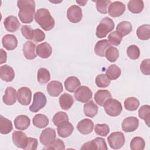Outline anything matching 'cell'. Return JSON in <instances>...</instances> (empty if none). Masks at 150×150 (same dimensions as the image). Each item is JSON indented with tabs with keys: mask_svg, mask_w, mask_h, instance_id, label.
Instances as JSON below:
<instances>
[{
	"mask_svg": "<svg viewBox=\"0 0 150 150\" xmlns=\"http://www.w3.org/2000/svg\"><path fill=\"white\" fill-rule=\"evenodd\" d=\"M145 146V140L140 137H134L130 142V148L132 150H143Z\"/></svg>",
	"mask_w": 150,
	"mask_h": 150,
	"instance_id": "40",
	"label": "cell"
},
{
	"mask_svg": "<svg viewBox=\"0 0 150 150\" xmlns=\"http://www.w3.org/2000/svg\"><path fill=\"white\" fill-rule=\"evenodd\" d=\"M32 91L27 87H22L17 91V100L23 105H28L31 102Z\"/></svg>",
	"mask_w": 150,
	"mask_h": 150,
	"instance_id": "11",
	"label": "cell"
},
{
	"mask_svg": "<svg viewBox=\"0 0 150 150\" xmlns=\"http://www.w3.org/2000/svg\"><path fill=\"white\" fill-rule=\"evenodd\" d=\"M97 11L103 14H106L108 12V6L111 3V1L108 0H98L94 1Z\"/></svg>",
	"mask_w": 150,
	"mask_h": 150,
	"instance_id": "43",
	"label": "cell"
},
{
	"mask_svg": "<svg viewBox=\"0 0 150 150\" xmlns=\"http://www.w3.org/2000/svg\"><path fill=\"white\" fill-rule=\"evenodd\" d=\"M1 62L0 63L2 64L6 62V59H7V54L5 51L3 49H1Z\"/></svg>",
	"mask_w": 150,
	"mask_h": 150,
	"instance_id": "52",
	"label": "cell"
},
{
	"mask_svg": "<svg viewBox=\"0 0 150 150\" xmlns=\"http://www.w3.org/2000/svg\"><path fill=\"white\" fill-rule=\"evenodd\" d=\"M139 101L134 97L127 98L124 103L125 108L128 111H135L139 106Z\"/></svg>",
	"mask_w": 150,
	"mask_h": 150,
	"instance_id": "37",
	"label": "cell"
},
{
	"mask_svg": "<svg viewBox=\"0 0 150 150\" xmlns=\"http://www.w3.org/2000/svg\"><path fill=\"white\" fill-rule=\"evenodd\" d=\"M23 36L28 40H32L33 38L34 32L32 28L29 25H23L21 29Z\"/></svg>",
	"mask_w": 150,
	"mask_h": 150,
	"instance_id": "48",
	"label": "cell"
},
{
	"mask_svg": "<svg viewBox=\"0 0 150 150\" xmlns=\"http://www.w3.org/2000/svg\"><path fill=\"white\" fill-rule=\"evenodd\" d=\"M116 30L122 36L129 34L132 30V24L126 21L120 22L116 27Z\"/></svg>",
	"mask_w": 150,
	"mask_h": 150,
	"instance_id": "34",
	"label": "cell"
},
{
	"mask_svg": "<svg viewBox=\"0 0 150 150\" xmlns=\"http://www.w3.org/2000/svg\"><path fill=\"white\" fill-rule=\"evenodd\" d=\"M37 79L40 84H46L50 80V74L49 71L44 67L40 68L38 71Z\"/></svg>",
	"mask_w": 150,
	"mask_h": 150,
	"instance_id": "36",
	"label": "cell"
},
{
	"mask_svg": "<svg viewBox=\"0 0 150 150\" xmlns=\"http://www.w3.org/2000/svg\"><path fill=\"white\" fill-rule=\"evenodd\" d=\"M83 17L82 9L76 5L70 6L67 11V18L72 23H79L81 21Z\"/></svg>",
	"mask_w": 150,
	"mask_h": 150,
	"instance_id": "9",
	"label": "cell"
},
{
	"mask_svg": "<svg viewBox=\"0 0 150 150\" xmlns=\"http://www.w3.org/2000/svg\"><path fill=\"white\" fill-rule=\"evenodd\" d=\"M96 84L99 88H105L111 83V80L107 77L105 74H100L96 77Z\"/></svg>",
	"mask_w": 150,
	"mask_h": 150,
	"instance_id": "42",
	"label": "cell"
},
{
	"mask_svg": "<svg viewBox=\"0 0 150 150\" xmlns=\"http://www.w3.org/2000/svg\"><path fill=\"white\" fill-rule=\"evenodd\" d=\"M140 70L146 76L150 75V59H146L142 61L140 64Z\"/></svg>",
	"mask_w": 150,
	"mask_h": 150,
	"instance_id": "49",
	"label": "cell"
},
{
	"mask_svg": "<svg viewBox=\"0 0 150 150\" xmlns=\"http://www.w3.org/2000/svg\"><path fill=\"white\" fill-rule=\"evenodd\" d=\"M93 96V92L87 86H80L74 91L75 99L81 103H86L90 100Z\"/></svg>",
	"mask_w": 150,
	"mask_h": 150,
	"instance_id": "7",
	"label": "cell"
},
{
	"mask_svg": "<svg viewBox=\"0 0 150 150\" xmlns=\"http://www.w3.org/2000/svg\"><path fill=\"white\" fill-rule=\"evenodd\" d=\"M59 102L62 109L63 110H68L73 105L74 99L71 95L67 93H64L59 97Z\"/></svg>",
	"mask_w": 150,
	"mask_h": 150,
	"instance_id": "28",
	"label": "cell"
},
{
	"mask_svg": "<svg viewBox=\"0 0 150 150\" xmlns=\"http://www.w3.org/2000/svg\"><path fill=\"white\" fill-rule=\"evenodd\" d=\"M56 139V131L51 128H47L42 131L39 139L45 146H48Z\"/></svg>",
	"mask_w": 150,
	"mask_h": 150,
	"instance_id": "13",
	"label": "cell"
},
{
	"mask_svg": "<svg viewBox=\"0 0 150 150\" xmlns=\"http://www.w3.org/2000/svg\"><path fill=\"white\" fill-rule=\"evenodd\" d=\"M98 106L93 100L88 101L83 106V111L86 116L93 118L98 113Z\"/></svg>",
	"mask_w": 150,
	"mask_h": 150,
	"instance_id": "29",
	"label": "cell"
},
{
	"mask_svg": "<svg viewBox=\"0 0 150 150\" xmlns=\"http://www.w3.org/2000/svg\"><path fill=\"white\" fill-rule=\"evenodd\" d=\"M114 23L112 19L108 17L103 18L97 26L96 35L98 38H105L107 34L114 29Z\"/></svg>",
	"mask_w": 150,
	"mask_h": 150,
	"instance_id": "3",
	"label": "cell"
},
{
	"mask_svg": "<svg viewBox=\"0 0 150 150\" xmlns=\"http://www.w3.org/2000/svg\"><path fill=\"white\" fill-rule=\"evenodd\" d=\"M122 38L123 36L117 30L112 32L108 36L109 43L114 46L119 45L122 40Z\"/></svg>",
	"mask_w": 150,
	"mask_h": 150,
	"instance_id": "44",
	"label": "cell"
},
{
	"mask_svg": "<svg viewBox=\"0 0 150 150\" xmlns=\"http://www.w3.org/2000/svg\"><path fill=\"white\" fill-rule=\"evenodd\" d=\"M110 43L107 39L98 41L94 46L95 53L100 57H104L107 49L110 47Z\"/></svg>",
	"mask_w": 150,
	"mask_h": 150,
	"instance_id": "27",
	"label": "cell"
},
{
	"mask_svg": "<svg viewBox=\"0 0 150 150\" xmlns=\"http://www.w3.org/2000/svg\"><path fill=\"white\" fill-rule=\"evenodd\" d=\"M64 84L67 91L70 93H73L80 86L81 82L77 77L75 76H70L65 80Z\"/></svg>",
	"mask_w": 150,
	"mask_h": 150,
	"instance_id": "25",
	"label": "cell"
},
{
	"mask_svg": "<svg viewBox=\"0 0 150 150\" xmlns=\"http://www.w3.org/2000/svg\"><path fill=\"white\" fill-rule=\"evenodd\" d=\"M17 98V92L12 87H8L3 96L2 101L7 105H12L16 103Z\"/></svg>",
	"mask_w": 150,
	"mask_h": 150,
	"instance_id": "17",
	"label": "cell"
},
{
	"mask_svg": "<svg viewBox=\"0 0 150 150\" xmlns=\"http://www.w3.org/2000/svg\"><path fill=\"white\" fill-rule=\"evenodd\" d=\"M19 9L18 16L23 23H30L34 19L35 15V2L33 0H22L17 1Z\"/></svg>",
	"mask_w": 150,
	"mask_h": 150,
	"instance_id": "1",
	"label": "cell"
},
{
	"mask_svg": "<svg viewBox=\"0 0 150 150\" xmlns=\"http://www.w3.org/2000/svg\"><path fill=\"white\" fill-rule=\"evenodd\" d=\"M81 149L107 150V146L105 139L101 137H97L95 139L84 144L81 147Z\"/></svg>",
	"mask_w": 150,
	"mask_h": 150,
	"instance_id": "8",
	"label": "cell"
},
{
	"mask_svg": "<svg viewBox=\"0 0 150 150\" xmlns=\"http://www.w3.org/2000/svg\"><path fill=\"white\" fill-rule=\"evenodd\" d=\"M45 149H65V145L64 144V142L59 139L56 138L50 144H49L48 146H46L44 148Z\"/></svg>",
	"mask_w": 150,
	"mask_h": 150,
	"instance_id": "47",
	"label": "cell"
},
{
	"mask_svg": "<svg viewBox=\"0 0 150 150\" xmlns=\"http://www.w3.org/2000/svg\"><path fill=\"white\" fill-rule=\"evenodd\" d=\"M36 46L32 41L26 42L22 48V51L25 58L28 60H33L37 56L35 49Z\"/></svg>",
	"mask_w": 150,
	"mask_h": 150,
	"instance_id": "18",
	"label": "cell"
},
{
	"mask_svg": "<svg viewBox=\"0 0 150 150\" xmlns=\"http://www.w3.org/2000/svg\"><path fill=\"white\" fill-rule=\"evenodd\" d=\"M36 54L41 58L47 59L50 56L52 53V47L47 42L39 44L36 48Z\"/></svg>",
	"mask_w": 150,
	"mask_h": 150,
	"instance_id": "19",
	"label": "cell"
},
{
	"mask_svg": "<svg viewBox=\"0 0 150 150\" xmlns=\"http://www.w3.org/2000/svg\"><path fill=\"white\" fill-rule=\"evenodd\" d=\"M139 117L144 120L148 127H149L150 121V106L149 105H142L138 110Z\"/></svg>",
	"mask_w": 150,
	"mask_h": 150,
	"instance_id": "38",
	"label": "cell"
},
{
	"mask_svg": "<svg viewBox=\"0 0 150 150\" xmlns=\"http://www.w3.org/2000/svg\"><path fill=\"white\" fill-rule=\"evenodd\" d=\"M52 121L54 125L58 127L65 122H68L69 117L66 112L63 111H58L54 115Z\"/></svg>",
	"mask_w": 150,
	"mask_h": 150,
	"instance_id": "39",
	"label": "cell"
},
{
	"mask_svg": "<svg viewBox=\"0 0 150 150\" xmlns=\"http://www.w3.org/2000/svg\"><path fill=\"white\" fill-rule=\"evenodd\" d=\"M35 20L45 30H52L55 25V21L49 11L46 8H39L35 15Z\"/></svg>",
	"mask_w": 150,
	"mask_h": 150,
	"instance_id": "2",
	"label": "cell"
},
{
	"mask_svg": "<svg viewBox=\"0 0 150 150\" xmlns=\"http://www.w3.org/2000/svg\"><path fill=\"white\" fill-rule=\"evenodd\" d=\"M139 126V120L135 117H128L124 119L122 122V129L125 132L135 131Z\"/></svg>",
	"mask_w": 150,
	"mask_h": 150,
	"instance_id": "14",
	"label": "cell"
},
{
	"mask_svg": "<svg viewBox=\"0 0 150 150\" xmlns=\"http://www.w3.org/2000/svg\"><path fill=\"white\" fill-rule=\"evenodd\" d=\"M121 70L116 64L110 65L106 70L105 75L110 80H115L121 76Z\"/></svg>",
	"mask_w": 150,
	"mask_h": 150,
	"instance_id": "35",
	"label": "cell"
},
{
	"mask_svg": "<svg viewBox=\"0 0 150 150\" xmlns=\"http://www.w3.org/2000/svg\"><path fill=\"white\" fill-rule=\"evenodd\" d=\"M137 35L138 39L141 40H148L150 38V25L144 24L139 26L137 30Z\"/></svg>",
	"mask_w": 150,
	"mask_h": 150,
	"instance_id": "32",
	"label": "cell"
},
{
	"mask_svg": "<svg viewBox=\"0 0 150 150\" xmlns=\"http://www.w3.org/2000/svg\"><path fill=\"white\" fill-rule=\"evenodd\" d=\"M48 94L52 97H57L63 91V87L61 82L56 80L50 81L47 86Z\"/></svg>",
	"mask_w": 150,
	"mask_h": 150,
	"instance_id": "21",
	"label": "cell"
},
{
	"mask_svg": "<svg viewBox=\"0 0 150 150\" xmlns=\"http://www.w3.org/2000/svg\"><path fill=\"white\" fill-rule=\"evenodd\" d=\"M33 40L36 42H42L45 39V33L40 29H35L33 30Z\"/></svg>",
	"mask_w": 150,
	"mask_h": 150,
	"instance_id": "50",
	"label": "cell"
},
{
	"mask_svg": "<svg viewBox=\"0 0 150 150\" xmlns=\"http://www.w3.org/2000/svg\"><path fill=\"white\" fill-rule=\"evenodd\" d=\"M30 124V118L26 115H19L14 120V125L16 129L25 130L29 127Z\"/></svg>",
	"mask_w": 150,
	"mask_h": 150,
	"instance_id": "24",
	"label": "cell"
},
{
	"mask_svg": "<svg viewBox=\"0 0 150 150\" xmlns=\"http://www.w3.org/2000/svg\"><path fill=\"white\" fill-rule=\"evenodd\" d=\"M73 125L69 121L58 126L57 128L59 136L62 138H67L69 137L73 133Z\"/></svg>",
	"mask_w": 150,
	"mask_h": 150,
	"instance_id": "26",
	"label": "cell"
},
{
	"mask_svg": "<svg viewBox=\"0 0 150 150\" xmlns=\"http://www.w3.org/2000/svg\"><path fill=\"white\" fill-rule=\"evenodd\" d=\"M46 103L47 99L44 93L40 91L36 92L33 95V103L29 109L32 112H37L46 105Z\"/></svg>",
	"mask_w": 150,
	"mask_h": 150,
	"instance_id": "5",
	"label": "cell"
},
{
	"mask_svg": "<svg viewBox=\"0 0 150 150\" xmlns=\"http://www.w3.org/2000/svg\"><path fill=\"white\" fill-rule=\"evenodd\" d=\"M76 2L77 3V4H79L80 5H81V6H84L85 5H86V4L87 2V1H76Z\"/></svg>",
	"mask_w": 150,
	"mask_h": 150,
	"instance_id": "53",
	"label": "cell"
},
{
	"mask_svg": "<svg viewBox=\"0 0 150 150\" xmlns=\"http://www.w3.org/2000/svg\"><path fill=\"white\" fill-rule=\"evenodd\" d=\"M107 141L112 149H119L125 144V137L121 132H114L108 137Z\"/></svg>",
	"mask_w": 150,
	"mask_h": 150,
	"instance_id": "6",
	"label": "cell"
},
{
	"mask_svg": "<svg viewBox=\"0 0 150 150\" xmlns=\"http://www.w3.org/2000/svg\"><path fill=\"white\" fill-rule=\"evenodd\" d=\"M128 10L133 13H141L144 7V2L142 0H130L127 5Z\"/></svg>",
	"mask_w": 150,
	"mask_h": 150,
	"instance_id": "31",
	"label": "cell"
},
{
	"mask_svg": "<svg viewBox=\"0 0 150 150\" xmlns=\"http://www.w3.org/2000/svg\"><path fill=\"white\" fill-rule=\"evenodd\" d=\"M13 144L18 148L25 149L28 142V137L25 133L22 131H14L12 134Z\"/></svg>",
	"mask_w": 150,
	"mask_h": 150,
	"instance_id": "10",
	"label": "cell"
},
{
	"mask_svg": "<svg viewBox=\"0 0 150 150\" xmlns=\"http://www.w3.org/2000/svg\"><path fill=\"white\" fill-rule=\"evenodd\" d=\"M13 129L12 123L11 120L0 115V132L2 134H8Z\"/></svg>",
	"mask_w": 150,
	"mask_h": 150,
	"instance_id": "33",
	"label": "cell"
},
{
	"mask_svg": "<svg viewBox=\"0 0 150 150\" xmlns=\"http://www.w3.org/2000/svg\"><path fill=\"white\" fill-rule=\"evenodd\" d=\"M38 145V139L35 138L28 137V142L25 150H35Z\"/></svg>",
	"mask_w": 150,
	"mask_h": 150,
	"instance_id": "51",
	"label": "cell"
},
{
	"mask_svg": "<svg viewBox=\"0 0 150 150\" xmlns=\"http://www.w3.org/2000/svg\"><path fill=\"white\" fill-rule=\"evenodd\" d=\"M103 107L106 114L111 117H117L119 115L122 110L121 103L114 98L108 99L104 103Z\"/></svg>",
	"mask_w": 150,
	"mask_h": 150,
	"instance_id": "4",
	"label": "cell"
},
{
	"mask_svg": "<svg viewBox=\"0 0 150 150\" xmlns=\"http://www.w3.org/2000/svg\"><path fill=\"white\" fill-rule=\"evenodd\" d=\"M0 77L5 81L11 82L15 78V72L13 68L8 64L0 67Z\"/></svg>",
	"mask_w": 150,
	"mask_h": 150,
	"instance_id": "20",
	"label": "cell"
},
{
	"mask_svg": "<svg viewBox=\"0 0 150 150\" xmlns=\"http://www.w3.org/2000/svg\"><path fill=\"white\" fill-rule=\"evenodd\" d=\"M105 56L108 61L110 62H115L119 57V51L117 48L110 46L107 49Z\"/></svg>",
	"mask_w": 150,
	"mask_h": 150,
	"instance_id": "41",
	"label": "cell"
},
{
	"mask_svg": "<svg viewBox=\"0 0 150 150\" xmlns=\"http://www.w3.org/2000/svg\"><path fill=\"white\" fill-rule=\"evenodd\" d=\"M111 93L107 90H98L94 94V100L100 106H103L104 103L110 98H111Z\"/></svg>",
	"mask_w": 150,
	"mask_h": 150,
	"instance_id": "23",
	"label": "cell"
},
{
	"mask_svg": "<svg viewBox=\"0 0 150 150\" xmlns=\"http://www.w3.org/2000/svg\"><path fill=\"white\" fill-rule=\"evenodd\" d=\"M127 54L131 59L137 60L139 57L140 56L139 48L135 45H130L127 49Z\"/></svg>",
	"mask_w": 150,
	"mask_h": 150,
	"instance_id": "46",
	"label": "cell"
},
{
	"mask_svg": "<svg viewBox=\"0 0 150 150\" xmlns=\"http://www.w3.org/2000/svg\"><path fill=\"white\" fill-rule=\"evenodd\" d=\"M3 46L8 50H13L18 46V40L14 35H5L2 39Z\"/></svg>",
	"mask_w": 150,
	"mask_h": 150,
	"instance_id": "22",
	"label": "cell"
},
{
	"mask_svg": "<svg viewBox=\"0 0 150 150\" xmlns=\"http://www.w3.org/2000/svg\"><path fill=\"white\" fill-rule=\"evenodd\" d=\"M94 122L88 118H84L80 121L77 125V129L83 135L90 134L94 129Z\"/></svg>",
	"mask_w": 150,
	"mask_h": 150,
	"instance_id": "15",
	"label": "cell"
},
{
	"mask_svg": "<svg viewBox=\"0 0 150 150\" xmlns=\"http://www.w3.org/2000/svg\"><path fill=\"white\" fill-rule=\"evenodd\" d=\"M5 29L9 32H15L18 30L21 26L19 20L15 16L10 15L4 21Z\"/></svg>",
	"mask_w": 150,
	"mask_h": 150,
	"instance_id": "16",
	"label": "cell"
},
{
	"mask_svg": "<svg viewBox=\"0 0 150 150\" xmlns=\"http://www.w3.org/2000/svg\"><path fill=\"white\" fill-rule=\"evenodd\" d=\"M125 11V5L120 1H114L110 4L108 8V12L110 16L113 18L121 16Z\"/></svg>",
	"mask_w": 150,
	"mask_h": 150,
	"instance_id": "12",
	"label": "cell"
},
{
	"mask_svg": "<svg viewBox=\"0 0 150 150\" xmlns=\"http://www.w3.org/2000/svg\"><path fill=\"white\" fill-rule=\"evenodd\" d=\"M94 131L97 135L106 137L110 132V127L107 124H97L94 127Z\"/></svg>",
	"mask_w": 150,
	"mask_h": 150,
	"instance_id": "45",
	"label": "cell"
},
{
	"mask_svg": "<svg viewBox=\"0 0 150 150\" xmlns=\"http://www.w3.org/2000/svg\"><path fill=\"white\" fill-rule=\"evenodd\" d=\"M49 118L46 115L42 114H38L35 115L32 120V122L34 126L39 128H43L49 124Z\"/></svg>",
	"mask_w": 150,
	"mask_h": 150,
	"instance_id": "30",
	"label": "cell"
}]
</instances>
